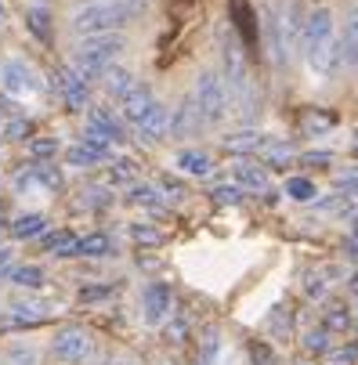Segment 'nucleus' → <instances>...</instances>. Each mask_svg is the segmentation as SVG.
I'll return each instance as SVG.
<instances>
[{"instance_id": "21", "label": "nucleus", "mask_w": 358, "mask_h": 365, "mask_svg": "<svg viewBox=\"0 0 358 365\" xmlns=\"http://www.w3.org/2000/svg\"><path fill=\"white\" fill-rule=\"evenodd\" d=\"M44 232H47V217L44 214H22V217L11 221V235L15 239H36Z\"/></svg>"}, {"instance_id": "40", "label": "nucleus", "mask_w": 358, "mask_h": 365, "mask_svg": "<svg viewBox=\"0 0 358 365\" xmlns=\"http://www.w3.org/2000/svg\"><path fill=\"white\" fill-rule=\"evenodd\" d=\"M80 202H83V206H109L113 199H109V192H106V188H87Z\"/></svg>"}, {"instance_id": "49", "label": "nucleus", "mask_w": 358, "mask_h": 365, "mask_svg": "<svg viewBox=\"0 0 358 365\" xmlns=\"http://www.w3.org/2000/svg\"><path fill=\"white\" fill-rule=\"evenodd\" d=\"M4 22H8V8H4V4H0V26H4Z\"/></svg>"}, {"instance_id": "34", "label": "nucleus", "mask_w": 358, "mask_h": 365, "mask_svg": "<svg viewBox=\"0 0 358 365\" xmlns=\"http://www.w3.org/2000/svg\"><path fill=\"white\" fill-rule=\"evenodd\" d=\"M4 365H40V358H36V351H33V347H26V344H15V347L8 351Z\"/></svg>"}, {"instance_id": "46", "label": "nucleus", "mask_w": 358, "mask_h": 365, "mask_svg": "<svg viewBox=\"0 0 358 365\" xmlns=\"http://www.w3.org/2000/svg\"><path fill=\"white\" fill-rule=\"evenodd\" d=\"M347 286H351V289L358 293V272H351V279H347Z\"/></svg>"}, {"instance_id": "51", "label": "nucleus", "mask_w": 358, "mask_h": 365, "mask_svg": "<svg viewBox=\"0 0 358 365\" xmlns=\"http://www.w3.org/2000/svg\"><path fill=\"white\" fill-rule=\"evenodd\" d=\"M293 365H312V361H293Z\"/></svg>"}, {"instance_id": "31", "label": "nucleus", "mask_w": 358, "mask_h": 365, "mask_svg": "<svg viewBox=\"0 0 358 365\" xmlns=\"http://www.w3.org/2000/svg\"><path fill=\"white\" fill-rule=\"evenodd\" d=\"M347 326H351V315H347L344 307H329L326 311V319H322V329L326 333H344Z\"/></svg>"}, {"instance_id": "48", "label": "nucleus", "mask_w": 358, "mask_h": 365, "mask_svg": "<svg viewBox=\"0 0 358 365\" xmlns=\"http://www.w3.org/2000/svg\"><path fill=\"white\" fill-rule=\"evenodd\" d=\"M8 257H11V250H4V246H0V264H4Z\"/></svg>"}, {"instance_id": "12", "label": "nucleus", "mask_w": 358, "mask_h": 365, "mask_svg": "<svg viewBox=\"0 0 358 365\" xmlns=\"http://www.w3.org/2000/svg\"><path fill=\"white\" fill-rule=\"evenodd\" d=\"M232 178H235V188H242V192H268V174H265V167H257V163L239 160V163L232 167Z\"/></svg>"}, {"instance_id": "3", "label": "nucleus", "mask_w": 358, "mask_h": 365, "mask_svg": "<svg viewBox=\"0 0 358 365\" xmlns=\"http://www.w3.org/2000/svg\"><path fill=\"white\" fill-rule=\"evenodd\" d=\"M127 47V40L120 33H101V36H83L76 55H73V69L83 76V80H101V73H106L113 66V58L120 55V51Z\"/></svg>"}, {"instance_id": "15", "label": "nucleus", "mask_w": 358, "mask_h": 365, "mask_svg": "<svg viewBox=\"0 0 358 365\" xmlns=\"http://www.w3.org/2000/svg\"><path fill=\"white\" fill-rule=\"evenodd\" d=\"M167 130H170V113H167V106H160V101H156V106H152V113L138 123V134H141L145 141H160Z\"/></svg>"}, {"instance_id": "45", "label": "nucleus", "mask_w": 358, "mask_h": 365, "mask_svg": "<svg viewBox=\"0 0 358 365\" xmlns=\"http://www.w3.org/2000/svg\"><path fill=\"white\" fill-rule=\"evenodd\" d=\"M340 192H344V195H354V192H358V178H347V181H340Z\"/></svg>"}, {"instance_id": "7", "label": "nucleus", "mask_w": 358, "mask_h": 365, "mask_svg": "<svg viewBox=\"0 0 358 365\" xmlns=\"http://www.w3.org/2000/svg\"><path fill=\"white\" fill-rule=\"evenodd\" d=\"M170 304H174V297H170V286H167V282H148L145 293H141L145 322H148V326L167 322V319H170Z\"/></svg>"}, {"instance_id": "43", "label": "nucleus", "mask_w": 358, "mask_h": 365, "mask_svg": "<svg viewBox=\"0 0 358 365\" xmlns=\"http://www.w3.org/2000/svg\"><path fill=\"white\" fill-rule=\"evenodd\" d=\"M167 336H170V344H185V336H188V322H185V319H174V322L167 326Z\"/></svg>"}, {"instance_id": "8", "label": "nucleus", "mask_w": 358, "mask_h": 365, "mask_svg": "<svg viewBox=\"0 0 358 365\" xmlns=\"http://www.w3.org/2000/svg\"><path fill=\"white\" fill-rule=\"evenodd\" d=\"M51 83H55V91L66 98L69 109H83L87 106V80L73 69V66H62L51 73Z\"/></svg>"}, {"instance_id": "33", "label": "nucleus", "mask_w": 358, "mask_h": 365, "mask_svg": "<svg viewBox=\"0 0 358 365\" xmlns=\"http://www.w3.org/2000/svg\"><path fill=\"white\" fill-rule=\"evenodd\" d=\"M250 361H253V365H279L272 344H265V340H253V344H250Z\"/></svg>"}, {"instance_id": "50", "label": "nucleus", "mask_w": 358, "mask_h": 365, "mask_svg": "<svg viewBox=\"0 0 358 365\" xmlns=\"http://www.w3.org/2000/svg\"><path fill=\"white\" fill-rule=\"evenodd\" d=\"M351 152H354V155H358V134H354V141H351Z\"/></svg>"}, {"instance_id": "19", "label": "nucleus", "mask_w": 358, "mask_h": 365, "mask_svg": "<svg viewBox=\"0 0 358 365\" xmlns=\"http://www.w3.org/2000/svg\"><path fill=\"white\" fill-rule=\"evenodd\" d=\"M109 253H113V239L101 232L76 239V250H73V257H109Z\"/></svg>"}, {"instance_id": "44", "label": "nucleus", "mask_w": 358, "mask_h": 365, "mask_svg": "<svg viewBox=\"0 0 358 365\" xmlns=\"http://www.w3.org/2000/svg\"><path fill=\"white\" fill-rule=\"evenodd\" d=\"M300 163H312V167H329L333 163V152H304Z\"/></svg>"}, {"instance_id": "32", "label": "nucleus", "mask_w": 358, "mask_h": 365, "mask_svg": "<svg viewBox=\"0 0 358 365\" xmlns=\"http://www.w3.org/2000/svg\"><path fill=\"white\" fill-rule=\"evenodd\" d=\"M242 188H235V185H214L210 188V199L214 202H221V206H235V202H242Z\"/></svg>"}, {"instance_id": "42", "label": "nucleus", "mask_w": 358, "mask_h": 365, "mask_svg": "<svg viewBox=\"0 0 358 365\" xmlns=\"http://www.w3.org/2000/svg\"><path fill=\"white\" fill-rule=\"evenodd\" d=\"M329 361H333V365H354V361H358V347H340V351L333 347V351H329Z\"/></svg>"}, {"instance_id": "28", "label": "nucleus", "mask_w": 358, "mask_h": 365, "mask_svg": "<svg viewBox=\"0 0 358 365\" xmlns=\"http://www.w3.org/2000/svg\"><path fill=\"white\" fill-rule=\"evenodd\" d=\"M131 239L141 242V246H160V242H163V232L152 228V225H145V221H134V225H131Z\"/></svg>"}, {"instance_id": "30", "label": "nucleus", "mask_w": 358, "mask_h": 365, "mask_svg": "<svg viewBox=\"0 0 358 365\" xmlns=\"http://www.w3.org/2000/svg\"><path fill=\"white\" fill-rule=\"evenodd\" d=\"M304 347H308L312 354H329V351H333V333H326V329H312L308 336H304Z\"/></svg>"}, {"instance_id": "9", "label": "nucleus", "mask_w": 358, "mask_h": 365, "mask_svg": "<svg viewBox=\"0 0 358 365\" xmlns=\"http://www.w3.org/2000/svg\"><path fill=\"white\" fill-rule=\"evenodd\" d=\"M0 83H4L8 94H33V91H40L36 73L26 62H4V69H0Z\"/></svg>"}, {"instance_id": "52", "label": "nucleus", "mask_w": 358, "mask_h": 365, "mask_svg": "<svg viewBox=\"0 0 358 365\" xmlns=\"http://www.w3.org/2000/svg\"><path fill=\"white\" fill-rule=\"evenodd\" d=\"M0 365H4V361H0Z\"/></svg>"}, {"instance_id": "20", "label": "nucleus", "mask_w": 358, "mask_h": 365, "mask_svg": "<svg viewBox=\"0 0 358 365\" xmlns=\"http://www.w3.org/2000/svg\"><path fill=\"white\" fill-rule=\"evenodd\" d=\"M127 202L145 206V210H163V206H167V199H163V192L156 185H134L131 195H127Z\"/></svg>"}, {"instance_id": "26", "label": "nucleus", "mask_w": 358, "mask_h": 365, "mask_svg": "<svg viewBox=\"0 0 358 365\" xmlns=\"http://www.w3.org/2000/svg\"><path fill=\"white\" fill-rule=\"evenodd\" d=\"M66 160H69V167H94V163L106 160V155H98L94 148H87V145L80 141V145H73V148L66 152Z\"/></svg>"}, {"instance_id": "14", "label": "nucleus", "mask_w": 358, "mask_h": 365, "mask_svg": "<svg viewBox=\"0 0 358 365\" xmlns=\"http://www.w3.org/2000/svg\"><path fill=\"white\" fill-rule=\"evenodd\" d=\"M87 130L91 134H98V138H106V141H120L123 138V123L109 113V109H91V116H87Z\"/></svg>"}, {"instance_id": "16", "label": "nucleus", "mask_w": 358, "mask_h": 365, "mask_svg": "<svg viewBox=\"0 0 358 365\" xmlns=\"http://www.w3.org/2000/svg\"><path fill=\"white\" fill-rule=\"evenodd\" d=\"M337 62L347 66V69L358 66V11H354L351 22L344 26V36H340V43H337Z\"/></svg>"}, {"instance_id": "17", "label": "nucleus", "mask_w": 358, "mask_h": 365, "mask_svg": "<svg viewBox=\"0 0 358 365\" xmlns=\"http://www.w3.org/2000/svg\"><path fill=\"white\" fill-rule=\"evenodd\" d=\"M178 170L192 174V178H207L214 170V160L207 152H199V148H185V152H178Z\"/></svg>"}, {"instance_id": "35", "label": "nucleus", "mask_w": 358, "mask_h": 365, "mask_svg": "<svg viewBox=\"0 0 358 365\" xmlns=\"http://www.w3.org/2000/svg\"><path fill=\"white\" fill-rule=\"evenodd\" d=\"M55 152H58V141L55 138H33L29 141V155H33V160H51Z\"/></svg>"}, {"instance_id": "6", "label": "nucleus", "mask_w": 358, "mask_h": 365, "mask_svg": "<svg viewBox=\"0 0 358 365\" xmlns=\"http://www.w3.org/2000/svg\"><path fill=\"white\" fill-rule=\"evenodd\" d=\"M51 351H55V358L66 361V365H80V361L91 358L94 340H91V333H87L83 326H66V329L55 333V340H51Z\"/></svg>"}, {"instance_id": "39", "label": "nucleus", "mask_w": 358, "mask_h": 365, "mask_svg": "<svg viewBox=\"0 0 358 365\" xmlns=\"http://www.w3.org/2000/svg\"><path fill=\"white\" fill-rule=\"evenodd\" d=\"M337 123V116L329 113V116H304V130H312V134H319V130H329Z\"/></svg>"}, {"instance_id": "27", "label": "nucleus", "mask_w": 358, "mask_h": 365, "mask_svg": "<svg viewBox=\"0 0 358 365\" xmlns=\"http://www.w3.org/2000/svg\"><path fill=\"white\" fill-rule=\"evenodd\" d=\"M286 195H290L293 202H312V199H315V185H312L308 178H290V181H286Z\"/></svg>"}, {"instance_id": "13", "label": "nucleus", "mask_w": 358, "mask_h": 365, "mask_svg": "<svg viewBox=\"0 0 358 365\" xmlns=\"http://www.w3.org/2000/svg\"><path fill=\"white\" fill-rule=\"evenodd\" d=\"M221 145H225L228 152H265V148L275 145V138H268V134H261V130H235V134H228Z\"/></svg>"}, {"instance_id": "25", "label": "nucleus", "mask_w": 358, "mask_h": 365, "mask_svg": "<svg viewBox=\"0 0 358 365\" xmlns=\"http://www.w3.org/2000/svg\"><path fill=\"white\" fill-rule=\"evenodd\" d=\"M8 279H11L15 286L36 289V286H44V268H36V264H22V268H11V272H8Z\"/></svg>"}, {"instance_id": "36", "label": "nucleus", "mask_w": 358, "mask_h": 365, "mask_svg": "<svg viewBox=\"0 0 358 365\" xmlns=\"http://www.w3.org/2000/svg\"><path fill=\"white\" fill-rule=\"evenodd\" d=\"M29 130H33V123L29 120H8L4 123V138H11V141H22V138H29Z\"/></svg>"}, {"instance_id": "38", "label": "nucleus", "mask_w": 358, "mask_h": 365, "mask_svg": "<svg viewBox=\"0 0 358 365\" xmlns=\"http://www.w3.org/2000/svg\"><path fill=\"white\" fill-rule=\"evenodd\" d=\"M160 192H163V195H170V199H185V185H181L178 178H170V174H163V178H160Z\"/></svg>"}, {"instance_id": "47", "label": "nucleus", "mask_w": 358, "mask_h": 365, "mask_svg": "<svg viewBox=\"0 0 358 365\" xmlns=\"http://www.w3.org/2000/svg\"><path fill=\"white\" fill-rule=\"evenodd\" d=\"M109 365H138L134 358H116V361H109Z\"/></svg>"}, {"instance_id": "11", "label": "nucleus", "mask_w": 358, "mask_h": 365, "mask_svg": "<svg viewBox=\"0 0 358 365\" xmlns=\"http://www.w3.org/2000/svg\"><path fill=\"white\" fill-rule=\"evenodd\" d=\"M47 319H51V304H44V300H15L11 315H8L11 326H40Z\"/></svg>"}, {"instance_id": "2", "label": "nucleus", "mask_w": 358, "mask_h": 365, "mask_svg": "<svg viewBox=\"0 0 358 365\" xmlns=\"http://www.w3.org/2000/svg\"><path fill=\"white\" fill-rule=\"evenodd\" d=\"M304 62L315 76H326L337 62V29H333V11L329 8H315L304 15Z\"/></svg>"}, {"instance_id": "22", "label": "nucleus", "mask_w": 358, "mask_h": 365, "mask_svg": "<svg viewBox=\"0 0 358 365\" xmlns=\"http://www.w3.org/2000/svg\"><path fill=\"white\" fill-rule=\"evenodd\" d=\"M199 127H203V120H199L192 98H188L185 106L178 109V116H170V130H174V134H192V130H199Z\"/></svg>"}, {"instance_id": "18", "label": "nucleus", "mask_w": 358, "mask_h": 365, "mask_svg": "<svg viewBox=\"0 0 358 365\" xmlns=\"http://www.w3.org/2000/svg\"><path fill=\"white\" fill-rule=\"evenodd\" d=\"M101 83H106V91H109L113 98H123L138 80H134V73H131V69H123V66H109L106 73H101Z\"/></svg>"}, {"instance_id": "23", "label": "nucleus", "mask_w": 358, "mask_h": 365, "mask_svg": "<svg viewBox=\"0 0 358 365\" xmlns=\"http://www.w3.org/2000/svg\"><path fill=\"white\" fill-rule=\"evenodd\" d=\"M44 250L55 253V257H73L76 235H73V232H51V235H44Z\"/></svg>"}, {"instance_id": "10", "label": "nucleus", "mask_w": 358, "mask_h": 365, "mask_svg": "<svg viewBox=\"0 0 358 365\" xmlns=\"http://www.w3.org/2000/svg\"><path fill=\"white\" fill-rule=\"evenodd\" d=\"M120 106H123V120H131L134 127L152 113V106H156V98H152V91L145 83H134L123 98H120Z\"/></svg>"}, {"instance_id": "37", "label": "nucleus", "mask_w": 358, "mask_h": 365, "mask_svg": "<svg viewBox=\"0 0 358 365\" xmlns=\"http://www.w3.org/2000/svg\"><path fill=\"white\" fill-rule=\"evenodd\" d=\"M113 293H116L113 286H83V289H80V300H83V304H94V300H109Z\"/></svg>"}, {"instance_id": "24", "label": "nucleus", "mask_w": 358, "mask_h": 365, "mask_svg": "<svg viewBox=\"0 0 358 365\" xmlns=\"http://www.w3.org/2000/svg\"><path fill=\"white\" fill-rule=\"evenodd\" d=\"M26 26H29V33L36 40H51V15H47V8H29L26 11Z\"/></svg>"}, {"instance_id": "1", "label": "nucleus", "mask_w": 358, "mask_h": 365, "mask_svg": "<svg viewBox=\"0 0 358 365\" xmlns=\"http://www.w3.org/2000/svg\"><path fill=\"white\" fill-rule=\"evenodd\" d=\"M145 11V0H87L80 4L69 19V26L80 36H101V33H116L127 22H134Z\"/></svg>"}, {"instance_id": "41", "label": "nucleus", "mask_w": 358, "mask_h": 365, "mask_svg": "<svg viewBox=\"0 0 358 365\" xmlns=\"http://www.w3.org/2000/svg\"><path fill=\"white\" fill-rule=\"evenodd\" d=\"M272 322H275V333H279V336H290V311H286V307H275V311H272L268 326H272Z\"/></svg>"}, {"instance_id": "29", "label": "nucleus", "mask_w": 358, "mask_h": 365, "mask_svg": "<svg viewBox=\"0 0 358 365\" xmlns=\"http://www.w3.org/2000/svg\"><path fill=\"white\" fill-rule=\"evenodd\" d=\"M106 178H109V185H131L138 178V167L131 160H113V167H109Z\"/></svg>"}, {"instance_id": "4", "label": "nucleus", "mask_w": 358, "mask_h": 365, "mask_svg": "<svg viewBox=\"0 0 358 365\" xmlns=\"http://www.w3.org/2000/svg\"><path fill=\"white\" fill-rule=\"evenodd\" d=\"M221 80L228 87V98L239 101L242 113H253L257 98H253V83H250V69H246V55H242V43L235 36H225L221 43Z\"/></svg>"}, {"instance_id": "5", "label": "nucleus", "mask_w": 358, "mask_h": 365, "mask_svg": "<svg viewBox=\"0 0 358 365\" xmlns=\"http://www.w3.org/2000/svg\"><path fill=\"white\" fill-rule=\"evenodd\" d=\"M192 106H195L203 127H207V123H221V120L228 116L232 98H228V87H225L221 73H199V76H195Z\"/></svg>"}]
</instances>
